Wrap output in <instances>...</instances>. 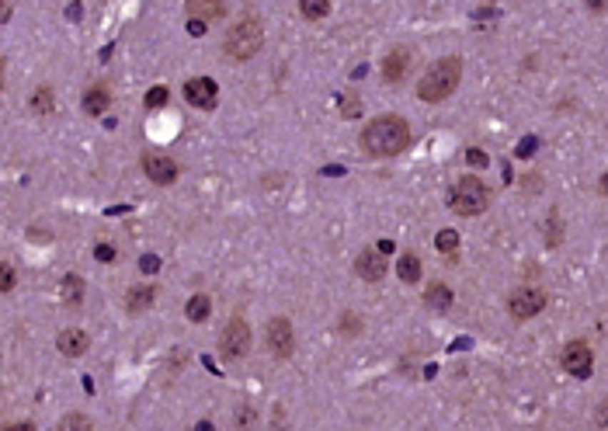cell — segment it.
<instances>
[{"instance_id": "24", "label": "cell", "mask_w": 608, "mask_h": 431, "mask_svg": "<svg viewBox=\"0 0 608 431\" xmlns=\"http://www.w3.org/2000/svg\"><path fill=\"white\" fill-rule=\"evenodd\" d=\"M87 428H91V421L83 414H70V417L59 421V431H87Z\"/></svg>"}, {"instance_id": "3", "label": "cell", "mask_w": 608, "mask_h": 431, "mask_svg": "<svg viewBox=\"0 0 608 431\" xmlns=\"http://www.w3.org/2000/svg\"><path fill=\"white\" fill-rule=\"evenodd\" d=\"M459 77H462V63L455 59V56H449V59H438L427 73L421 77V83H417V98L421 101H445L452 91L459 87Z\"/></svg>"}, {"instance_id": "4", "label": "cell", "mask_w": 608, "mask_h": 431, "mask_svg": "<svg viewBox=\"0 0 608 431\" xmlns=\"http://www.w3.org/2000/svg\"><path fill=\"white\" fill-rule=\"evenodd\" d=\"M487 202H490V195L483 188V181L480 178H459L455 185H452V195H449V206L452 213L459 216H480L487 213Z\"/></svg>"}, {"instance_id": "9", "label": "cell", "mask_w": 608, "mask_h": 431, "mask_svg": "<svg viewBox=\"0 0 608 431\" xmlns=\"http://www.w3.org/2000/svg\"><path fill=\"white\" fill-rule=\"evenodd\" d=\"M143 171L153 185H174L178 181V163L171 161L167 153H146L143 157Z\"/></svg>"}, {"instance_id": "33", "label": "cell", "mask_w": 608, "mask_h": 431, "mask_svg": "<svg viewBox=\"0 0 608 431\" xmlns=\"http://www.w3.org/2000/svg\"><path fill=\"white\" fill-rule=\"evenodd\" d=\"M532 150H535V139H525V143L518 146V157H529Z\"/></svg>"}, {"instance_id": "31", "label": "cell", "mask_w": 608, "mask_h": 431, "mask_svg": "<svg viewBox=\"0 0 608 431\" xmlns=\"http://www.w3.org/2000/svg\"><path fill=\"white\" fill-rule=\"evenodd\" d=\"M188 31H191V35H202V31H206V21L191 18V21H188Z\"/></svg>"}, {"instance_id": "29", "label": "cell", "mask_w": 608, "mask_h": 431, "mask_svg": "<svg viewBox=\"0 0 608 431\" xmlns=\"http://www.w3.org/2000/svg\"><path fill=\"white\" fill-rule=\"evenodd\" d=\"M466 161L473 163V167H487V157H483V150H466Z\"/></svg>"}, {"instance_id": "37", "label": "cell", "mask_w": 608, "mask_h": 431, "mask_svg": "<svg viewBox=\"0 0 608 431\" xmlns=\"http://www.w3.org/2000/svg\"><path fill=\"white\" fill-rule=\"evenodd\" d=\"M0 83H4V63H0Z\"/></svg>"}, {"instance_id": "14", "label": "cell", "mask_w": 608, "mask_h": 431, "mask_svg": "<svg viewBox=\"0 0 608 431\" xmlns=\"http://www.w3.org/2000/svg\"><path fill=\"white\" fill-rule=\"evenodd\" d=\"M185 7H188L191 18H198V21H206V25L226 14V0H185Z\"/></svg>"}, {"instance_id": "19", "label": "cell", "mask_w": 608, "mask_h": 431, "mask_svg": "<svg viewBox=\"0 0 608 431\" xmlns=\"http://www.w3.org/2000/svg\"><path fill=\"white\" fill-rule=\"evenodd\" d=\"M397 271H400L403 282H417V278H421V261H417V254H403Z\"/></svg>"}, {"instance_id": "8", "label": "cell", "mask_w": 608, "mask_h": 431, "mask_svg": "<svg viewBox=\"0 0 608 431\" xmlns=\"http://www.w3.org/2000/svg\"><path fill=\"white\" fill-rule=\"evenodd\" d=\"M268 348H271V355H275L278 362L292 355L295 338H292V323L285 320V317H275V320L268 323Z\"/></svg>"}, {"instance_id": "34", "label": "cell", "mask_w": 608, "mask_h": 431, "mask_svg": "<svg viewBox=\"0 0 608 431\" xmlns=\"http://www.w3.org/2000/svg\"><path fill=\"white\" fill-rule=\"evenodd\" d=\"M7 18H11V4H7V0H0V25H4Z\"/></svg>"}, {"instance_id": "7", "label": "cell", "mask_w": 608, "mask_h": 431, "mask_svg": "<svg viewBox=\"0 0 608 431\" xmlns=\"http://www.w3.org/2000/svg\"><path fill=\"white\" fill-rule=\"evenodd\" d=\"M559 362H563V369H567L570 376L587 379L591 376V365H594V355H591V348H587L584 341H570V345L563 348V355H559Z\"/></svg>"}, {"instance_id": "6", "label": "cell", "mask_w": 608, "mask_h": 431, "mask_svg": "<svg viewBox=\"0 0 608 431\" xmlns=\"http://www.w3.org/2000/svg\"><path fill=\"white\" fill-rule=\"evenodd\" d=\"M250 348V327L243 320H230V327L223 330V338H219V351H223V358H243Z\"/></svg>"}, {"instance_id": "28", "label": "cell", "mask_w": 608, "mask_h": 431, "mask_svg": "<svg viewBox=\"0 0 608 431\" xmlns=\"http://www.w3.org/2000/svg\"><path fill=\"white\" fill-rule=\"evenodd\" d=\"M94 258H98V261H115V247H108V243H98V247H94Z\"/></svg>"}, {"instance_id": "22", "label": "cell", "mask_w": 608, "mask_h": 431, "mask_svg": "<svg viewBox=\"0 0 608 431\" xmlns=\"http://www.w3.org/2000/svg\"><path fill=\"white\" fill-rule=\"evenodd\" d=\"M56 108V98L49 87H39L35 91V98H31V111H39V115H46V111H53Z\"/></svg>"}, {"instance_id": "10", "label": "cell", "mask_w": 608, "mask_h": 431, "mask_svg": "<svg viewBox=\"0 0 608 431\" xmlns=\"http://www.w3.org/2000/svg\"><path fill=\"white\" fill-rule=\"evenodd\" d=\"M185 98L188 105L195 108H216V101H219V87H216V81H209V77H195V81L185 83Z\"/></svg>"}, {"instance_id": "26", "label": "cell", "mask_w": 608, "mask_h": 431, "mask_svg": "<svg viewBox=\"0 0 608 431\" xmlns=\"http://www.w3.org/2000/svg\"><path fill=\"white\" fill-rule=\"evenodd\" d=\"M11 289H14V268L0 261V293H11Z\"/></svg>"}, {"instance_id": "35", "label": "cell", "mask_w": 608, "mask_h": 431, "mask_svg": "<svg viewBox=\"0 0 608 431\" xmlns=\"http://www.w3.org/2000/svg\"><path fill=\"white\" fill-rule=\"evenodd\" d=\"M157 268H160L157 258H143V271H157Z\"/></svg>"}, {"instance_id": "32", "label": "cell", "mask_w": 608, "mask_h": 431, "mask_svg": "<svg viewBox=\"0 0 608 431\" xmlns=\"http://www.w3.org/2000/svg\"><path fill=\"white\" fill-rule=\"evenodd\" d=\"M587 7H591V11H594V14H605L608 0H587Z\"/></svg>"}, {"instance_id": "5", "label": "cell", "mask_w": 608, "mask_h": 431, "mask_svg": "<svg viewBox=\"0 0 608 431\" xmlns=\"http://www.w3.org/2000/svg\"><path fill=\"white\" fill-rule=\"evenodd\" d=\"M542 306H546V293L539 289H515L507 296V313L515 320H532L535 313H542Z\"/></svg>"}, {"instance_id": "30", "label": "cell", "mask_w": 608, "mask_h": 431, "mask_svg": "<svg viewBox=\"0 0 608 431\" xmlns=\"http://www.w3.org/2000/svg\"><path fill=\"white\" fill-rule=\"evenodd\" d=\"M341 108H344V115H358V111H362V108H358V101H355V98H351V94H344Z\"/></svg>"}, {"instance_id": "36", "label": "cell", "mask_w": 608, "mask_h": 431, "mask_svg": "<svg viewBox=\"0 0 608 431\" xmlns=\"http://www.w3.org/2000/svg\"><path fill=\"white\" fill-rule=\"evenodd\" d=\"M375 250H379V254H393V240H379Z\"/></svg>"}, {"instance_id": "20", "label": "cell", "mask_w": 608, "mask_h": 431, "mask_svg": "<svg viewBox=\"0 0 608 431\" xmlns=\"http://www.w3.org/2000/svg\"><path fill=\"white\" fill-rule=\"evenodd\" d=\"M299 11L310 18V21H320L330 14V0H299Z\"/></svg>"}, {"instance_id": "27", "label": "cell", "mask_w": 608, "mask_h": 431, "mask_svg": "<svg viewBox=\"0 0 608 431\" xmlns=\"http://www.w3.org/2000/svg\"><path fill=\"white\" fill-rule=\"evenodd\" d=\"M358 327H362V323H358V317H355V313H344V320H341L344 334H358Z\"/></svg>"}, {"instance_id": "16", "label": "cell", "mask_w": 608, "mask_h": 431, "mask_svg": "<svg viewBox=\"0 0 608 431\" xmlns=\"http://www.w3.org/2000/svg\"><path fill=\"white\" fill-rule=\"evenodd\" d=\"M424 303H427L431 310H438V313H442V310H449V306H452V289H449V285H442V282H435V285L424 293Z\"/></svg>"}, {"instance_id": "2", "label": "cell", "mask_w": 608, "mask_h": 431, "mask_svg": "<svg viewBox=\"0 0 608 431\" xmlns=\"http://www.w3.org/2000/svg\"><path fill=\"white\" fill-rule=\"evenodd\" d=\"M261 46H265V28H261V21L254 14H247V18H240L237 25L226 31L223 53H226V59H233V63H247L250 56L261 53Z\"/></svg>"}, {"instance_id": "12", "label": "cell", "mask_w": 608, "mask_h": 431, "mask_svg": "<svg viewBox=\"0 0 608 431\" xmlns=\"http://www.w3.org/2000/svg\"><path fill=\"white\" fill-rule=\"evenodd\" d=\"M407 70H410V49H393V53H386L382 59V77L390 83H400L407 77Z\"/></svg>"}, {"instance_id": "11", "label": "cell", "mask_w": 608, "mask_h": 431, "mask_svg": "<svg viewBox=\"0 0 608 431\" xmlns=\"http://www.w3.org/2000/svg\"><path fill=\"white\" fill-rule=\"evenodd\" d=\"M386 268H390V265H386V254H379L375 247L362 250V254H358V261H355V271H358L365 282H379V278L386 275Z\"/></svg>"}, {"instance_id": "23", "label": "cell", "mask_w": 608, "mask_h": 431, "mask_svg": "<svg viewBox=\"0 0 608 431\" xmlns=\"http://www.w3.org/2000/svg\"><path fill=\"white\" fill-rule=\"evenodd\" d=\"M435 243H438L442 254H452V250L459 247V233H455V230H442V233L435 237Z\"/></svg>"}, {"instance_id": "13", "label": "cell", "mask_w": 608, "mask_h": 431, "mask_svg": "<svg viewBox=\"0 0 608 431\" xmlns=\"http://www.w3.org/2000/svg\"><path fill=\"white\" fill-rule=\"evenodd\" d=\"M87 345H91V338H87L80 327H66V330L56 338V348L63 351L66 358H77V355H83V351H87Z\"/></svg>"}, {"instance_id": "18", "label": "cell", "mask_w": 608, "mask_h": 431, "mask_svg": "<svg viewBox=\"0 0 608 431\" xmlns=\"http://www.w3.org/2000/svg\"><path fill=\"white\" fill-rule=\"evenodd\" d=\"M209 296H202V293H198V296H191L188 299V306H185V313H188V320L191 323H202V320H209Z\"/></svg>"}, {"instance_id": "25", "label": "cell", "mask_w": 608, "mask_h": 431, "mask_svg": "<svg viewBox=\"0 0 608 431\" xmlns=\"http://www.w3.org/2000/svg\"><path fill=\"white\" fill-rule=\"evenodd\" d=\"M167 98H171V91H167V87H150V94H146V108H163V105H167Z\"/></svg>"}, {"instance_id": "15", "label": "cell", "mask_w": 608, "mask_h": 431, "mask_svg": "<svg viewBox=\"0 0 608 431\" xmlns=\"http://www.w3.org/2000/svg\"><path fill=\"white\" fill-rule=\"evenodd\" d=\"M80 108H83V115H105L108 108H111V91H108L105 83L91 87V91L83 94V101H80Z\"/></svg>"}, {"instance_id": "21", "label": "cell", "mask_w": 608, "mask_h": 431, "mask_svg": "<svg viewBox=\"0 0 608 431\" xmlns=\"http://www.w3.org/2000/svg\"><path fill=\"white\" fill-rule=\"evenodd\" d=\"M63 299H66L70 306H77L80 299H83V282H80L77 275H66V278H63Z\"/></svg>"}, {"instance_id": "17", "label": "cell", "mask_w": 608, "mask_h": 431, "mask_svg": "<svg viewBox=\"0 0 608 431\" xmlns=\"http://www.w3.org/2000/svg\"><path fill=\"white\" fill-rule=\"evenodd\" d=\"M153 293H157V289H150V285H136V289H129V296H126V310H129V313L146 310V306L153 303Z\"/></svg>"}, {"instance_id": "1", "label": "cell", "mask_w": 608, "mask_h": 431, "mask_svg": "<svg viewBox=\"0 0 608 431\" xmlns=\"http://www.w3.org/2000/svg\"><path fill=\"white\" fill-rule=\"evenodd\" d=\"M362 146L372 157H397L410 146V126L400 115H379L362 129Z\"/></svg>"}]
</instances>
